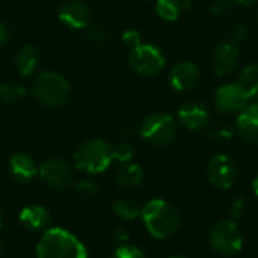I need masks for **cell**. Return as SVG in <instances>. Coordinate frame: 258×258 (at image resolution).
Returning a JSON list of instances; mask_svg holds the SVG:
<instances>
[{
    "label": "cell",
    "mask_w": 258,
    "mask_h": 258,
    "mask_svg": "<svg viewBox=\"0 0 258 258\" xmlns=\"http://www.w3.org/2000/svg\"><path fill=\"white\" fill-rule=\"evenodd\" d=\"M141 218L148 233L160 240L172 237L180 227V216L175 207L160 198L148 201L141 210Z\"/></svg>",
    "instance_id": "obj_1"
},
{
    "label": "cell",
    "mask_w": 258,
    "mask_h": 258,
    "mask_svg": "<svg viewBox=\"0 0 258 258\" xmlns=\"http://www.w3.org/2000/svg\"><path fill=\"white\" fill-rule=\"evenodd\" d=\"M38 258H88L85 245L63 228H48L36 245Z\"/></svg>",
    "instance_id": "obj_2"
},
{
    "label": "cell",
    "mask_w": 258,
    "mask_h": 258,
    "mask_svg": "<svg viewBox=\"0 0 258 258\" xmlns=\"http://www.w3.org/2000/svg\"><path fill=\"white\" fill-rule=\"evenodd\" d=\"M32 94L39 103L50 107H59L70 100L71 86L63 76L54 71H45L36 76L32 85Z\"/></svg>",
    "instance_id": "obj_3"
},
{
    "label": "cell",
    "mask_w": 258,
    "mask_h": 258,
    "mask_svg": "<svg viewBox=\"0 0 258 258\" xmlns=\"http://www.w3.org/2000/svg\"><path fill=\"white\" fill-rule=\"evenodd\" d=\"M112 160V147L103 139H89L83 142L74 154L76 166L88 174L104 172Z\"/></svg>",
    "instance_id": "obj_4"
},
{
    "label": "cell",
    "mask_w": 258,
    "mask_h": 258,
    "mask_svg": "<svg viewBox=\"0 0 258 258\" xmlns=\"http://www.w3.org/2000/svg\"><path fill=\"white\" fill-rule=\"evenodd\" d=\"M139 133L145 141L154 145H168L175 138L177 125L174 118L168 113H151L142 121Z\"/></svg>",
    "instance_id": "obj_5"
},
{
    "label": "cell",
    "mask_w": 258,
    "mask_h": 258,
    "mask_svg": "<svg viewBox=\"0 0 258 258\" xmlns=\"http://www.w3.org/2000/svg\"><path fill=\"white\" fill-rule=\"evenodd\" d=\"M210 245L221 255H234L243 246V236L234 221H219L210 231Z\"/></svg>",
    "instance_id": "obj_6"
},
{
    "label": "cell",
    "mask_w": 258,
    "mask_h": 258,
    "mask_svg": "<svg viewBox=\"0 0 258 258\" xmlns=\"http://www.w3.org/2000/svg\"><path fill=\"white\" fill-rule=\"evenodd\" d=\"M130 65L142 76H156L165 68V56L151 44H139L130 51Z\"/></svg>",
    "instance_id": "obj_7"
},
{
    "label": "cell",
    "mask_w": 258,
    "mask_h": 258,
    "mask_svg": "<svg viewBox=\"0 0 258 258\" xmlns=\"http://www.w3.org/2000/svg\"><path fill=\"white\" fill-rule=\"evenodd\" d=\"M41 180L51 189L63 190L73 184V169L60 159H48L38 168Z\"/></svg>",
    "instance_id": "obj_8"
},
{
    "label": "cell",
    "mask_w": 258,
    "mask_h": 258,
    "mask_svg": "<svg viewBox=\"0 0 258 258\" xmlns=\"http://www.w3.org/2000/svg\"><path fill=\"white\" fill-rule=\"evenodd\" d=\"M209 178L210 183L221 190H228L233 187L237 175V168L234 160L227 154H216L209 162Z\"/></svg>",
    "instance_id": "obj_9"
},
{
    "label": "cell",
    "mask_w": 258,
    "mask_h": 258,
    "mask_svg": "<svg viewBox=\"0 0 258 258\" xmlns=\"http://www.w3.org/2000/svg\"><path fill=\"white\" fill-rule=\"evenodd\" d=\"M91 9L82 0H68L59 8V20L70 29H86L91 24Z\"/></svg>",
    "instance_id": "obj_10"
},
{
    "label": "cell",
    "mask_w": 258,
    "mask_h": 258,
    "mask_svg": "<svg viewBox=\"0 0 258 258\" xmlns=\"http://www.w3.org/2000/svg\"><path fill=\"white\" fill-rule=\"evenodd\" d=\"M246 103H248V98L237 88L236 83L221 86L215 95V106L222 113L242 112L246 107Z\"/></svg>",
    "instance_id": "obj_11"
},
{
    "label": "cell",
    "mask_w": 258,
    "mask_h": 258,
    "mask_svg": "<svg viewBox=\"0 0 258 258\" xmlns=\"http://www.w3.org/2000/svg\"><path fill=\"white\" fill-rule=\"evenodd\" d=\"M239 48L234 42H222L219 44L212 54L213 70L219 77L228 76L233 73L239 63Z\"/></svg>",
    "instance_id": "obj_12"
},
{
    "label": "cell",
    "mask_w": 258,
    "mask_h": 258,
    "mask_svg": "<svg viewBox=\"0 0 258 258\" xmlns=\"http://www.w3.org/2000/svg\"><path fill=\"white\" fill-rule=\"evenodd\" d=\"M180 122L189 130H200L209 124L210 113L204 103L200 101H187L178 110Z\"/></svg>",
    "instance_id": "obj_13"
},
{
    "label": "cell",
    "mask_w": 258,
    "mask_h": 258,
    "mask_svg": "<svg viewBox=\"0 0 258 258\" xmlns=\"http://www.w3.org/2000/svg\"><path fill=\"white\" fill-rule=\"evenodd\" d=\"M200 79V68L192 62H180L169 73V83L175 91L192 89Z\"/></svg>",
    "instance_id": "obj_14"
},
{
    "label": "cell",
    "mask_w": 258,
    "mask_h": 258,
    "mask_svg": "<svg viewBox=\"0 0 258 258\" xmlns=\"http://www.w3.org/2000/svg\"><path fill=\"white\" fill-rule=\"evenodd\" d=\"M9 172L17 183H29L38 174V166L29 154L18 153L9 160Z\"/></svg>",
    "instance_id": "obj_15"
},
{
    "label": "cell",
    "mask_w": 258,
    "mask_h": 258,
    "mask_svg": "<svg viewBox=\"0 0 258 258\" xmlns=\"http://www.w3.org/2000/svg\"><path fill=\"white\" fill-rule=\"evenodd\" d=\"M237 132L249 142H258V100L246 106L237 118Z\"/></svg>",
    "instance_id": "obj_16"
},
{
    "label": "cell",
    "mask_w": 258,
    "mask_h": 258,
    "mask_svg": "<svg viewBox=\"0 0 258 258\" xmlns=\"http://www.w3.org/2000/svg\"><path fill=\"white\" fill-rule=\"evenodd\" d=\"M18 219L26 228H29L32 231H38V230L47 228L51 218H50V213L45 207L33 204V206L24 207L20 212Z\"/></svg>",
    "instance_id": "obj_17"
},
{
    "label": "cell",
    "mask_w": 258,
    "mask_h": 258,
    "mask_svg": "<svg viewBox=\"0 0 258 258\" xmlns=\"http://www.w3.org/2000/svg\"><path fill=\"white\" fill-rule=\"evenodd\" d=\"M15 67L21 76L33 74L39 67V53L32 45H24L18 50L15 56Z\"/></svg>",
    "instance_id": "obj_18"
},
{
    "label": "cell",
    "mask_w": 258,
    "mask_h": 258,
    "mask_svg": "<svg viewBox=\"0 0 258 258\" xmlns=\"http://www.w3.org/2000/svg\"><path fill=\"white\" fill-rule=\"evenodd\" d=\"M115 180L122 187H138L144 181V171L136 163H122L116 171Z\"/></svg>",
    "instance_id": "obj_19"
},
{
    "label": "cell",
    "mask_w": 258,
    "mask_h": 258,
    "mask_svg": "<svg viewBox=\"0 0 258 258\" xmlns=\"http://www.w3.org/2000/svg\"><path fill=\"white\" fill-rule=\"evenodd\" d=\"M237 88L245 94V97L254 98L258 95V65H248L242 70L236 82Z\"/></svg>",
    "instance_id": "obj_20"
},
{
    "label": "cell",
    "mask_w": 258,
    "mask_h": 258,
    "mask_svg": "<svg viewBox=\"0 0 258 258\" xmlns=\"http://www.w3.org/2000/svg\"><path fill=\"white\" fill-rule=\"evenodd\" d=\"M141 210H142V207L136 201L128 200V198H121V200H116L113 203V212H115V215L119 216L124 221H133V219H136L138 216H141Z\"/></svg>",
    "instance_id": "obj_21"
},
{
    "label": "cell",
    "mask_w": 258,
    "mask_h": 258,
    "mask_svg": "<svg viewBox=\"0 0 258 258\" xmlns=\"http://www.w3.org/2000/svg\"><path fill=\"white\" fill-rule=\"evenodd\" d=\"M183 11V3L180 0H157L156 12L160 18L166 21H174L180 17Z\"/></svg>",
    "instance_id": "obj_22"
},
{
    "label": "cell",
    "mask_w": 258,
    "mask_h": 258,
    "mask_svg": "<svg viewBox=\"0 0 258 258\" xmlns=\"http://www.w3.org/2000/svg\"><path fill=\"white\" fill-rule=\"evenodd\" d=\"M24 97H26V89L21 85L11 83V82L0 85V101L12 104V103L23 100Z\"/></svg>",
    "instance_id": "obj_23"
},
{
    "label": "cell",
    "mask_w": 258,
    "mask_h": 258,
    "mask_svg": "<svg viewBox=\"0 0 258 258\" xmlns=\"http://www.w3.org/2000/svg\"><path fill=\"white\" fill-rule=\"evenodd\" d=\"M112 157H113V160H118L121 163H128L135 157V150L128 144H121V145L112 148Z\"/></svg>",
    "instance_id": "obj_24"
},
{
    "label": "cell",
    "mask_w": 258,
    "mask_h": 258,
    "mask_svg": "<svg viewBox=\"0 0 258 258\" xmlns=\"http://www.w3.org/2000/svg\"><path fill=\"white\" fill-rule=\"evenodd\" d=\"M110 258H145L144 252L136 248V246H130V245H119L115 252L112 254Z\"/></svg>",
    "instance_id": "obj_25"
},
{
    "label": "cell",
    "mask_w": 258,
    "mask_h": 258,
    "mask_svg": "<svg viewBox=\"0 0 258 258\" xmlns=\"http://www.w3.org/2000/svg\"><path fill=\"white\" fill-rule=\"evenodd\" d=\"M233 135H234V130H233L230 125H216V127H213V128L210 130L209 138H210V139H213V141H219V142H222V141H228V139H231V138H233Z\"/></svg>",
    "instance_id": "obj_26"
},
{
    "label": "cell",
    "mask_w": 258,
    "mask_h": 258,
    "mask_svg": "<svg viewBox=\"0 0 258 258\" xmlns=\"http://www.w3.org/2000/svg\"><path fill=\"white\" fill-rule=\"evenodd\" d=\"M88 35L89 38L97 42V44H103L107 41V30L101 26V24H92L88 26Z\"/></svg>",
    "instance_id": "obj_27"
},
{
    "label": "cell",
    "mask_w": 258,
    "mask_h": 258,
    "mask_svg": "<svg viewBox=\"0 0 258 258\" xmlns=\"http://www.w3.org/2000/svg\"><path fill=\"white\" fill-rule=\"evenodd\" d=\"M76 192L80 194L82 197H86V198H91L97 194V186L94 181L91 180H82L76 184Z\"/></svg>",
    "instance_id": "obj_28"
},
{
    "label": "cell",
    "mask_w": 258,
    "mask_h": 258,
    "mask_svg": "<svg viewBox=\"0 0 258 258\" xmlns=\"http://www.w3.org/2000/svg\"><path fill=\"white\" fill-rule=\"evenodd\" d=\"M122 41H124V44H125L127 47H130V48H135V47H138L139 44H142V42H141V33H139L136 29H127V30L122 33Z\"/></svg>",
    "instance_id": "obj_29"
},
{
    "label": "cell",
    "mask_w": 258,
    "mask_h": 258,
    "mask_svg": "<svg viewBox=\"0 0 258 258\" xmlns=\"http://www.w3.org/2000/svg\"><path fill=\"white\" fill-rule=\"evenodd\" d=\"M233 6V0H213L210 5V12L213 15H224L227 14Z\"/></svg>",
    "instance_id": "obj_30"
},
{
    "label": "cell",
    "mask_w": 258,
    "mask_h": 258,
    "mask_svg": "<svg viewBox=\"0 0 258 258\" xmlns=\"http://www.w3.org/2000/svg\"><path fill=\"white\" fill-rule=\"evenodd\" d=\"M246 212V201H245V198H236L233 203H231V206H230V215H231V218H240L243 213Z\"/></svg>",
    "instance_id": "obj_31"
},
{
    "label": "cell",
    "mask_w": 258,
    "mask_h": 258,
    "mask_svg": "<svg viewBox=\"0 0 258 258\" xmlns=\"http://www.w3.org/2000/svg\"><path fill=\"white\" fill-rule=\"evenodd\" d=\"M246 36H248V27L243 23H239L237 26H234L231 32V38L234 42H242Z\"/></svg>",
    "instance_id": "obj_32"
},
{
    "label": "cell",
    "mask_w": 258,
    "mask_h": 258,
    "mask_svg": "<svg viewBox=\"0 0 258 258\" xmlns=\"http://www.w3.org/2000/svg\"><path fill=\"white\" fill-rule=\"evenodd\" d=\"M113 239H115V242H118L119 245H125V242L128 240V233H127L124 228H118V230H115V233H113Z\"/></svg>",
    "instance_id": "obj_33"
},
{
    "label": "cell",
    "mask_w": 258,
    "mask_h": 258,
    "mask_svg": "<svg viewBox=\"0 0 258 258\" xmlns=\"http://www.w3.org/2000/svg\"><path fill=\"white\" fill-rule=\"evenodd\" d=\"M9 36H11V33H9L8 26L3 24V23H0V47H3L9 41Z\"/></svg>",
    "instance_id": "obj_34"
},
{
    "label": "cell",
    "mask_w": 258,
    "mask_h": 258,
    "mask_svg": "<svg viewBox=\"0 0 258 258\" xmlns=\"http://www.w3.org/2000/svg\"><path fill=\"white\" fill-rule=\"evenodd\" d=\"M236 2L242 6H252V5L258 3V0H236Z\"/></svg>",
    "instance_id": "obj_35"
},
{
    "label": "cell",
    "mask_w": 258,
    "mask_h": 258,
    "mask_svg": "<svg viewBox=\"0 0 258 258\" xmlns=\"http://www.w3.org/2000/svg\"><path fill=\"white\" fill-rule=\"evenodd\" d=\"M252 190H254L255 197H258V174L254 177V180H252Z\"/></svg>",
    "instance_id": "obj_36"
},
{
    "label": "cell",
    "mask_w": 258,
    "mask_h": 258,
    "mask_svg": "<svg viewBox=\"0 0 258 258\" xmlns=\"http://www.w3.org/2000/svg\"><path fill=\"white\" fill-rule=\"evenodd\" d=\"M171 258H186V257H181V255H175V257H171Z\"/></svg>",
    "instance_id": "obj_37"
},
{
    "label": "cell",
    "mask_w": 258,
    "mask_h": 258,
    "mask_svg": "<svg viewBox=\"0 0 258 258\" xmlns=\"http://www.w3.org/2000/svg\"><path fill=\"white\" fill-rule=\"evenodd\" d=\"M0 227H2V216H0Z\"/></svg>",
    "instance_id": "obj_38"
},
{
    "label": "cell",
    "mask_w": 258,
    "mask_h": 258,
    "mask_svg": "<svg viewBox=\"0 0 258 258\" xmlns=\"http://www.w3.org/2000/svg\"><path fill=\"white\" fill-rule=\"evenodd\" d=\"M0 254H2V246H0Z\"/></svg>",
    "instance_id": "obj_39"
}]
</instances>
